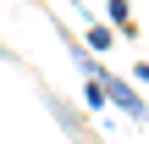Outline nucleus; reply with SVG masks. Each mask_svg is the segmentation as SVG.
Instances as JSON below:
<instances>
[{
	"label": "nucleus",
	"mask_w": 149,
	"mask_h": 144,
	"mask_svg": "<svg viewBox=\"0 0 149 144\" xmlns=\"http://www.w3.org/2000/svg\"><path fill=\"white\" fill-rule=\"evenodd\" d=\"M100 83H105V100H111V105H116V111H122V117H127L133 128H144V122H149V100L138 94V83H127V78H116L111 67L100 72Z\"/></svg>",
	"instance_id": "nucleus-1"
},
{
	"label": "nucleus",
	"mask_w": 149,
	"mask_h": 144,
	"mask_svg": "<svg viewBox=\"0 0 149 144\" xmlns=\"http://www.w3.org/2000/svg\"><path fill=\"white\" fill-rule=\"evenodd\" d=\"M44 111H50V117H55V122L66 128V139H72V144H105L100 133H88V128H83V117H77V105H72V100H61L55 89H44Z\"/></svg>",
	"instance_id": "nucleus-2"
},
{
	"label": "nucleus",
	"mask_w": 149,
	"mask_h": 144,
	"mask_svg": "<svg viewBox=\"0 0 149 144\" xmlns=\"http://www.w3.org/2000/svg\"><path fill=\"white\" fill-rule=\"evenodd\" d=\"M105 22H111L122 39H138V22H133V6H127V0H111V6H105Z\"/></svg>",
	"instance_id": "nucleus-3"
},
{
	"label": "nucleus",
	"mask_w": 149,
	"mask_h": 144,
	"mask_svg": "<svg viewBox=\"0 0 149 144\" xmlns=\"http://www.w3.org/2000/svg\"><path fill=\"white\" fill-rule=\"evenodd\" d=\"M111 44H116V28H111V22H88V50H94V55H105Z\"/></svg>",
	"instance_id": "nucleus-4"
},
{
	"label": "nucleus",
	"mask_w": 149,
	"mask_h": 144,
	"mask_svg": "<svg viewBox=\"0 0 149 144\" xmlns=\"http://www.w3.org/2000/svg\"><path fill=\"white\" fill-rule=\"evenodd\" d=\"M83 105H88V111H105V105H111V100H105V83H100V78H83Z\"/></svg>",
	"instance_id": "nucleus-5"
},
{
	"label": "nucleus",
	"mask_w": 149,
	"mask_h": 144,
	"mask_svg": "<svg viewBox=\"0 0 149 144\" xmlns=\"http://www.w3.org/2000/svg\"><path fill=\"white\" fill-rule=\"evenodd\" d=\"M133 83H138V89H149V61H138V67H133Z\"/></svg>",
	"instance_id": "nucleus-6"
},
{
	"label": "nucleus",
	"mask_w": 149,
	"mask_h": 144,
	"mask_svg": "<svg viewBox=\"0 0 149 144\" xmlns=\"http://www.w3.org/2000/svg\"><path fill=\"white\" fill-rule=\"evenodd\" d=\"M28 6H39V0H28Z\"/></svg>",
	"instance_id": "nucleus-7"
}]
</instances>
